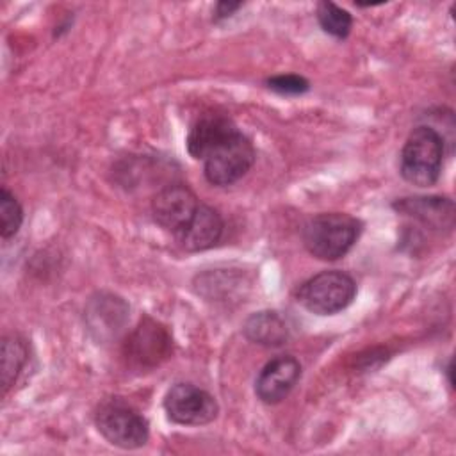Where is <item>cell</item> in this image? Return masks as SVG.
<instances>
[{
  "mask_svg": "<svg viewBox=\"0 0 456 456\" xmlns=\"http://www.w3.org/2000/svg\"><path fill=\"white\" fill-rule=\"evenodd\" d=\"M362 223L344 212H324L310 217L303 226V244L319 260H338L356 244Z\"/></svg>",
  "mask_w": 456,
  "mask_h": 456,
  "instance_id": "cell-1",
  "label": "cell"
},
{
  "mask_svg": "<svg viewBox=\"0 0 456 456\" xmlns=\"http://www.w3.org/2000/svg\"><path fill=\"white\" fill-rule=\"evenodd\" d=\"M0 370H2V392L5 394L21 374L27 362V346L18 335H9L2 340L0 349Z\"/></svg>",
  "mask_w": 456,
  "mask_h": 456,
  "instance_id": "cell-15",
  "label": "cell"
},
{
  "mask_svg": "<svg viewBox=\"0 0 456 456\" xmlns=\"http://www.w3.org/2000/svg\"><path fill=\"white\" fill-rule=\"evenodd\" d=\"M164 410L176 424L205 426L217 417L219 406L207 390L192 383H176L164 395Z\"/></svg>",
  "mask_w": 456,
  "mask_h": 456,
  "instance_id": "cell-6",
  "label": "cell"
},
{
  "mask_svg": "<svg viewBox=\"0 0 456 456\" xmlns=\"http://www.w3.org/2000/svg\"><path fill=\"white\" fill-rule=\"evenodd\" d=\"M242 4L240 2H219L214 9V18L216 20H223V18H228L230 14H233Z\"/></svg>",
  "mask_w": 456,
  "mask_h": 456,
  "instance_id": "cell-19",
  "label": "cell"
},
{
  "mask_svg": "<svg viewBox=\"0 0 456 456\" xmlns=\"http://www.w3.org/2000/svg\"><path fill=\"white\" fill-rule=\"evenodd\" d=\"M223 235V219L219 212L200 203L191 221L176 233L180 246L187 251H205L219 242Z\"/></svg>",
  "mask_w": 456,
  "mask_h": 456,
  "instance_id": "cell-10",
  "label": "cell"
},
{
  "mask_svg": "<svg viewBox=\"0 0 456 456\" xmlns=\"http://www.w3.org/2000/svg\"><path fill=\"white\" fill-rule=\"evenodd\" d=\"M267 87L273 89L274 93L290 96V94H303L305 91H308L310 84H308L306 78H303V77H299V75L287 73V75L271 77V78L267 80Z\"/></svg>",
  "mask_w": 456,
  "mask_h": 456,
  "instance_id": "cell-18",
  "label": "cell"
},
{
  "mask_svg": "<svg viewBox=\"0 0 456 456\" xmlns=\"http://www.w3.org/2000/svg\"><path fill=\"white\" fill-rule=\"evenodd\" d=\"M200 201L196 194L182 183L166 185L151 201V214L157 224L171 233H178L194 216Z\"/></svg>",
  "mask_w": 456,
  "mask_h": 456,
  "instance_id": "cell-8",
  "label": "cell"
},
{
  "mask_svg": "<svg viewBox=\"0 0 456 456\" xmlns=\"http://www.w3.org/2000/svg\"><path fill=\"white\" fill-rule=\"evenodd\" d=\"M126 303L112 294H100L91 299L86 308V319L91 333L98 340L112 338L119 333L126 322Z\"/></svg>",
  "mask_w": 456,
  "mask_h": 456,
  "instance_id": "cell-11",
  "label": "cell"
},
{
  "mask_svg": "<svg viewBox=\"0 0 456 456\" xmlns=\"http://www.w3.org/2000/svg\"><path fill=\"white\" fill-rule=\"evenodd\" d=\"M244 335L260 346L278 347L289 338V328L280 314L264 310L248 317L244 322Z\"/></svg>",
  "mask_w": 456,
  "mask_h": 456,
  "instance_id": "cell-14",
  "label": "cell"
},
{
  "mask_svg": "<svg viewBox=\"0 0 456 456\" xmlns=\"http://www.w3.org/2000/svg\"><path fill=\"white\" fill-rule=\"evenodd\" d=\"M237 132V126L224 116L207 114L200 118L187 134V151L192 159L203 160L219 142Z\"/></svg>",
  "mask_w": 456,
  "mask_h": 456,
  "instance_id": "cell-13",
  "label": "cell"
},
{
  "mask_svg": "<svg viewBox=\"0 0 456 456\" xmlns=\"http://www.w3.org/2000/svg\"><path fill=\"white\" fill-rule=\"evenodd\" d=\"M94 424L109 444L121 449L142 447L150 436L148 420L121 401L103 403L96 411Z\"/></svg>",
  "mask_w": 456,
  "mask_h": 456,
  "instance_id": "cell-5",
  "label": "cell"
},
{
  "mask_svg": "<svg viewBox=\"0 0 456 456\" xmlns=\"http://www.w3.org/2000/svg\"><path fill=\"white\" fill-rule=\"evenodd\" d=\"M23 223V208L14 194L5 187L0 192V235L2 239H11L18 233Z\"/></svg>",
  "mask_w": 456,
  "mask_h": 456,
  "instance_id": "cell-17",
  "label": "cell"
},
{
  "mask_svg": "<svg viewBox=\"0 0 456 456\" xmlns=\"http://www.w3.org/2000/svg\"><path fill=\"white\" fill-rule=\"evenodd\" d=\"M394 208L435 230H449L454 223V203L447 198H403L394 203Z\"/></svg>",
  "mask_w": 456,
  "mask_h": 456,
  "instance_id": "cell-12",
  "label": "cell"
},
{
  "mask_svg": "<svg viewBox=\"0 0 456 456\" xmlns=\"http://www.w3.org/2000/svg\"><path fill=\"white\" fill-rule=\"evenodd\" d=\"M123 351L125 358L132 365L150 369L169 358L173 351V340L169 331L160 322L144 317L128 335Z\"/></svg>",
  "mask_w": 456,
  "mask_h": 456,
  "instance_id": "cell-7",
  "label": "cell"
},
{
  "mask_svg": "<svg viewBox=\"0 0 456 456\" xmlns=\"http://www.w3.org/2000/svg\"><path fill=\"white\" fill-rule=\"evenodd\" d=\"M317 20L322 30L333 37L344 39L351 32L353 27V18L351 14L335 5L333 2H319L317 4Z\"/></svg>",
  "mask_w": 456,
  "mask_h": 456,
  "instance_id": "cell-16",
  "label": "cell"
},
{
  "mask_svg": "<svg viewBox=\"0 0 456 456\" xmlns=\"http://www.w3.org/2000/svg\"><path fill=\"white\" fill-rule=\"evenodd\" d=\"M356 296L354 280L342 271H322L297 289V301L312 314L333 315L347 308Z\"/></svg>",
  "mask_w": 456,
  "mask_h": 456,
  "instance_id": "cell-3",
  "label": "cell"
},
{
  "mask_svg": "<svg viewBox=\"0 0 456 456\" xmlns=\"http://www.w3.org/2000/svg\"><path fill=\"white\" fill-rule=\"evenodd\" d=\"M253 162L255 148L251 141L237 130L203 159V173L212 185L224 187L240 180L251 169Z\"/></svg>",
  "mask_w": 456,
  "mask_h": 456,
  "instance_id": "cell-4",
  "label": "cell"
},
{
  "mask_svg": "<svg viewBox=\"0 0 456 456\" xmlns=\"http://www.w3.org/2000/svg\"><path fill=\"white\" fill-rule=\"evenodd\" d=\"M444 135L433 126H417L401 150V176L417 187L435 185L444 164Z\"/></svg>",
  "mask_w": 456,
  "mask_h": 456,
  "instance_id": "cell-2",
  "label": "cell"
},
{
  "mask_svg": "<svg viewBox=\"0 0 456 456\" xmlns=\"http://www.w3.org/2000/svg\"><path fill=\"white\" fill-rule=\"evenodd\" d=\"M299 376L301 365L294 356H276L260 370L255 381V394L265 404H278L290 394Z\"/></svg>",
  "mask_w": 456,
  "mask_h": 456,
  "instance_id": "cell-9",
  "label": "cell"
}]
</instances>
